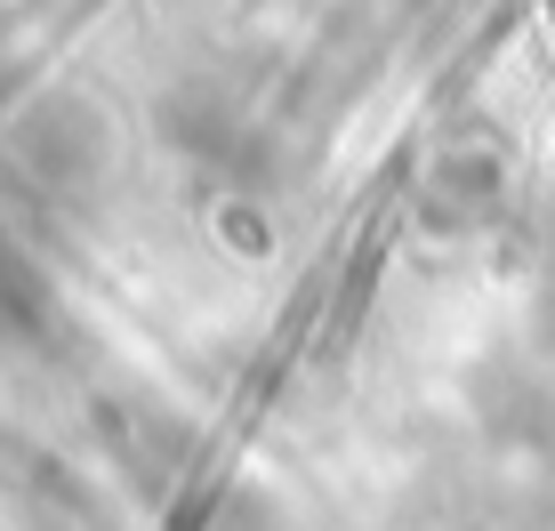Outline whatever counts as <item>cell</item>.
I'll return each mask as SVG.
<instances>
[{
	"instance_id": "cell-1",
	"label": "cell",
	"mask_w": 555,
	"mask_h": 531,
	"mask_svg": "<svg viewBox=\"0 0 555 531\" xmlns=\"http://www.w3.org/2000/svg\"><path fill=\"white\" fill-rule=\"evenodd\" d=\"M41 322H49V282H41V266L0 234V347H9V338H33Z\"/></svg>"
}]
</instances>
